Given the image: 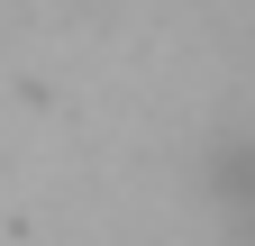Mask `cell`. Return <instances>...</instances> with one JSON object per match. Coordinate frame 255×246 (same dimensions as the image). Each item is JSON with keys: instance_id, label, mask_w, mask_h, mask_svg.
I'll list each match as a JSON object with an SVG mask.
<instances>
[{"instance_id": "obj_1", "label": "cell", "mask_w": 255, "mask_h": 246, "mask_svg": "<svg viewBox=\"0 0 255 246\" xmlns=\"http://www.w3.org/2000/svg\"><path fill=\"white\" fill-rule=\"evenodd\" d=\"M191 192H201V219L219 246H255V128L210 137L191 164Z\"/></svg>"}]
</instances>
